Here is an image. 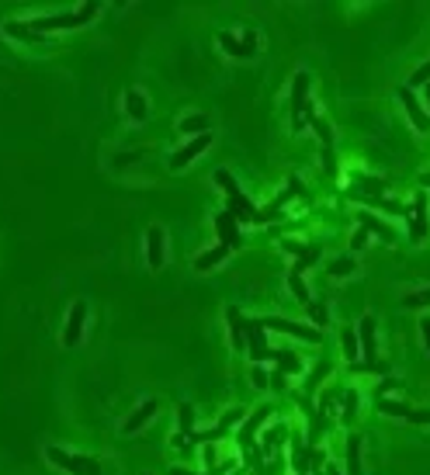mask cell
<instances>
[{
    "label": "cell",
    "mask_w": 430,
    "mask_h": 475,
    "mask_svg": "<svg viewBox=\"0 0 430 475\" xmlns=\"http://www.w3.org/2000/svg\"><path fill=\"white\" fill-rule=\"evenodd\" d=\"M316 261H320V247H306V250L299 254V261H295V268H292V271H295V275H302V271H306V268H313Z\"/></svg>",
    "instance_id": "obj_28"
},
{
    "label": "cell",
    "mask_w": 430,
    "mask_h": 475,
    "mask_svg": "<svg viewBox=\"0 0 430 475\" xmlns=\"http://www.w3.org/2000/svg\"><path fill=\"white\" fill-rule=\"evenodd\" d=\"M399 101H403V108H406V115H410V122L420 129V132H430V115L424 111V104H420V97L413 94L410 87H399Z\"/></svg>",
    "instance_id": "obj_8"
},
{
    "label": "cell",
    "mask_w": 430,
    "mask_h": 475,
    "mask_svg": "<svg viewBox=\"0 0 430 475\" xmlns=\"http://www.w3.org/2000/svg\"><path fill=\"white\" fill-rule=\"evenodd\" d=\"M98 10H101L98 3H80L77 10H66V14L35 17V21H28V28H31L35 35H45V31H63V28H80V24H87V21H91Z\"/></svg>",
    "instance_id": "obj_1"
},
{
    "label": "cell",
    "mask_w": 430,
    "mask_h": 475,
    "mask_svg": "<svg viewBox=\"0 0 430 475\" xmlns=\"http://www.w3.org/2000/svg\"><path fill=\"white\" fill-rule=\"evenodd\" d=\"M191 427H195V406H191V402H184V406H181V430H184V434H191Z\"/></svg>",
    "instance_id": "obj_35"
},
{
    "label": "cell",
    "mask_w": 430,
    "mask_h": 475,
    "mask_svg": "<svg viewBox=\"0 0 430 475\" xmlns=\"http://www.w3.org/2000/svg\"><path fill=\"white\" fill-rule=\"evenodd\" d=\"M156 409H160V406H156V399L139 402V406H135V413H132V416L121 423V430H125V434H139V430H142V427H146V423L156 416Z\"/></svg>",
    "instance_id": "obj_12"
},
{
    "label": "cell",
    "mask_w": 430,
    "mask_h": 475,
    "mask_svg": "<svg viewBox=\"0 0 430 475\" xmlns=\"http://www.w3.org/2000/svg\"><path fill=\"white\" fill-rule=\"evenodd\" d=\"M271 361H278V372H285V375H299L302 372V361L292 351H271Z\"/></svg>",
    "instance_id": "obj_17"
},
{
    "label": "cell",
    "mask_w": 430,
    "mask_h": 475,
    "mask_svg": "<svg viewBox=\"0 0 430 475\" xmlns=\"http://www.w3.org/2000/svg\"><path fill=\"white\" fill-rule=\"evenodd\" d=\"M306 312H309V319L316 323V330L329 323V316H326V305H322V302H309V305H306Z\"/></svg>",
    "instance_id": "obj_31"
},
{
    "label": "cell",
    "mask_w": 430,
    "mask_h": 475,
    "mask_svg": "<svg viewBox=\"0 0 430 475\" xmlns=\"http://www.w3.org/2000/svg\"><path fill=\"white\" fill-rule=\"evenodd\" d=\"M354 406H357V395L347 392V395H343V416H354Z\"/></svg>",
    "instance_id": "obj_43"
},
{
    "label": "cell",
    "mask_w": 430,
    "mask_h": 475,
    "mask_svg": "<svg viewBox=\"0 0 430 475\" xmlns=\"http://www.w3.org/2000/svg\"><path fill=\"white\" fill-rule=\"evenodd\" d=\"M357 347H361V354H364V365L371 368V365H375V319H371V316H364V319L357 323Z\"/></svg>",
    "instance_id": "obj_11"
},
{
    "label": "cell",
    "mask_w": 430,
    "mask_h": 475,
    "mask_svg": "<svg viewBox=\"0 0 430 475\" xmlns=\"http://www.w3.org/2000/svg\"><path fill=\"white\" fill-rule=\"evenodd\" d=\"M70 472L73 475H101V465L87 455H70Z\"/></svg>",
    "instance_id": "obj_22"
},
{
    "label": "cell",
    "mask_w": 430,
    "mask_h": 475,
    "mask_svg": "<svg viewBox=\"0 0 430 475\" xmlns=\"http://www.w3.org/2000/svg\"><path fill=\"white\" fill-rule=\"evenodd\" d=\"M309 125L316 129V136H320L322 142H326V149H329V142H333V132H329V125H326V118H316V115H309Z\"/></svg>",
    "instance_id": "obj_33"
},
{
    "label": "cell",
    "mask_w": 430,
    "mask_h": 475,
    "mask_svg": "<svg viewBox=\"0 0 430 475\" xmlns=\"http://www.w3.org/2000/svg\"><path fill=\"white\" fill-rule=\"evenodd\" d=\"M430 229V212H427V194H417L413 198V222H410V236L420 243Z\"/></svg>",
    "instance_id": "obj_13"
},
{
    "label": "cell",
    "mask_w": 430,
    "mask_h": 475,
    "mask_svg": "<svg viewBox=\"0 0 430 475\" xmlns=\"http://www.w3.org/2000/svg\"><path fill=\"white\" fill-rule=\"evenodd\" d=\"M306 94H309V73L302 70V73H295V84H292V97H288L292 125H295L299 132L306 129V118H302V111H306Z\"/></svg>",
    "instance_id": "obj_2"
},
{
    "label": "cell",
    "mask_w": 430,
    "mask_h": 475,
    "mask_svg": "<svg viewBox=\"0 0 430 475\" xmlns=\"http://www.w3.org/2000/svg\"><path fill=\"white\" fill-rule=\"evenodd\" d=\"M163 257H167V250H163V229H160V226H149V233H146V261H149V268L160 271V268H163Z\"/></svg>",
    "instance_id": "obj_10"
},
{
    "label": "cell",
    "mask_w": 430,
    "mask_h": 475,
    "mask_svg": "<svg viewBox=\"0 0 430 475\" xmlns=\"http://www.w3.org/2000/svg\"><path fill=\"white\" fill-rule=\"evenodd\" d=\"M288 291L302 302V305H309V288L302 282V275H295V271H288Z\"/></svg>",
    "instance_id": "obj_26"
},
{
    "label": "cell",
    "mask_w": 430,
    "mask_h": 475,
    "mask_svg": "<svg viewBox=\"0 0 430 475\" xmlns=\"http://www.w3.org/2000/svg\"><path fill=\"white\" fill-rule=\"evenodd\" d=\"M274 219H278V205H271L267 212H257V215H253V226H264V222H274Z\"/></svg>",
    "instance_id": "obj_38"
},
{
    "label": "cell",
    "mask_w": 430,
    "mask_h": 475,
    "mask_svg": "<svg viewBox=\"0 0 430 475\" xmlns=\"http://www.w3.org/2000/svg\"><path fill=\"white\" fill-rule=\"evenodd\" d=\"M209 146H212V132H202V136H195L188 146H181V149L170 156V170H184V167H188L195 156H202Z\"/></svg>",
    "instance_id": "obj_5"
},
{
    "label": "cell",
    "mask_w": 430,
    "mask_h": 475,
    "mask_svg": "<svg viewBox=\"0 0 430 475\" xmlns=\"http://www.w3.org/2000/svg\"><path fill=\"white\" fill-rule=\"evenodd\" d=\"M299 194H302V181H299V177H288V188L278 194V201H274V205L281 208V205H285L288 198H299Z\"/></svg>",
    "instance_id": "obj_32"
},
{
    "label": "cell",
    "mask_w": 430,
    "mask_h": 475,
    "mask_svg": "<svg viewBox=\"0 0 430 475\" xmlns=\"http://www.w3.org/2000/svg\"><path fill=\"white\" fill-rule=\"evenodd\" d=\"M229 198V215L236 219V222H253V215H257V208H253V201L243 194V191H232V194H225Z\"/></svg>",
    "instance_id": "obj_14"
},
{
    "label": "cell",
    "mask_w": 430,
    "mask_h": 475,
    "mask_svg": "<svg viewBox=\"0 0 430 475\" xmlns=\"http://www.w3.org/2000/svg\"><path fill=\"white\" fill-rule=\"evenodd\" d=\"M329 275H333V278L354 275V257H336V261H329Z\"/></svg>",
    "instance_id": "obj_29"
},
{
    "label": "cell",
    "mask_w": 430,
    "mask_h": 475,
    "mask_svg": "<svg viewBox=\"0 0 430 475\" xmlns=\"http://www.w3.org/2000/svg\"><path fill=\"white\" fill-rule=\"evenodd\" d=\"M420 337H424V347L430 351V319H424V323H420Z\"/></svg>",
    "instance_id": "obj_47"
},
{
    "label": "cell",
    "mask_w": 430,
    "mask_h": 475,
    "mask_svg": "<svg viewBox=\"0 0 430 475\" xmlns=\"http://www.w3.org/2000/svg\"><path fill=\"white\" fill-rule=\"evenodd\" d=\"M250 381H253V385H257V388H267V372H264V368H260V365H257V368H253V372H250Z\"/></svg>",
    "instance_id": "obj_41"
},
{
    "label": "cell",
    "mask_w": 430,
    "mask_h": 475,
    "mask_svg": "<svg viewBox=\"0 0 430 475\" xmlns=\"http://www.w3.org/2000/svg\"><path fill=\"white\" fill-rule=\"evenodd\" d=\"M378 409L385 416H410V406L399 402V399H389V395H378Z\"/></svg>",
    "instance_id": "obj_25"
},
{
    "label": "cell",
    "mask_w": 430,
    "mask_h": 475,
    "mask_svg": "<svg viewBox=\"0 0 430 475\" xmlns=\"http://www.w3.org/2000/svg\"><path fill=\"white\" fill-rule=\"evenodd\" d=\"M139 156L135 153H118V160H114V167H128V163H135Z\"/></svg>",
    "instance_id": "obj_46"
},
{
    "label": "cell",
    "mask_w": 430,
    "mask_h": 475,
    "mask_svg": "<svg viewBox=\"0 0 430 475\" xmlns=\"http://www.w3.org/2000/svg\"><path fill=\"white\" fill-rule=\"evenodd\" d=\"M267 385H271L274 392H281V388H285V372H274V375H267Z\"/></svg>",
    "instance_id": "obj_44"
},
{
    "label": "cell",
    "mask_w": 430,
    "mask_h": 475,
    "mask_svg": "<svg viewBox=\"0 0 430 475\" xmlns=\"http://www.w3.org/2000/svg\"><path fill=\"white\" fill-rule=\"evenodd\" d=\"M177 132H181V136H202V132H209V118H205V115H188V118L177 125Z\"/></svg>",
    "instance_id": "obj_23"
},
{
    "label": "cell",
    "mask_w": 430,
    "mask_h": 475,
    "mask_svg": "<svg viewBox=\"0 0 430 475\" xmlns=\"http://www.w3.org/2000/svg\"><path fill=\"white\" fill-rule=\"evenodd\" d=\"M361 229H364L368 236L375 233V236H378V240H385V243L396 236V233H392V226H385V222H382V219H375V215H361Z\"/></svg>",
    "instance_id": "obj_18"
},
{
    "label": "cell",
    "mask_w": 430,
    "mask_h": 475,
    "mask_svg": "<svg viewBox=\"0 0 430 475\" xmlns=\"http://www.w3.org/2000/svg\"><path fill=\"white\" fill-rule=\"evenodd\" d=\"M3 35H7V38H21V42H38V38H42V35H35V31H31L28 24H21V21H7V24H3Z\"/></svg>",
    "instance_id": "obj_24"
},
{
    "label": "cell",
    "mask_w": 430,
    "mask_h": 475,
    "mask_svg": "<svg viewBox=\"0 0 430 475\" xmlns=\"http://www.w3.org/2000/svg\"><path fill=\"white\" fill-rule=\"evenodd\" d=\"M406 420H413V423L427 427V423H430V409H410V416H406Z\"/></svg>",
    "instance_id": "obj_40"
},
{
    "label": "cell",
    "mask_w": 430,
    "mask_h": 475,
    "mask_svg": "<svg viewBox=\"0 0 430 475\" xmlns=\"http://www.w3.org/2000/svg\"><path fill=\"white\" fill-rule=\"evenodd\" d=\"M264 330H274V333H288V337H299V340H309V344H316L320 340V330L316 326H302V323H292V319H278V316H271V319H257Z\"/></svg>",
    "instance_id": "obj_3"
},
{
    "label": "cell",
    "mask_w": 430,
    "mask_h": 475,
    "mask_svg": "<svg viewBox=\"0 0 430 475\" xmlns=\"http://www.w3.org/2000/svg\"><path fill=\"white\" fill-rule=\"evenodd\" d=\"M170 475H195V472H188V469H170Z\"/></svg>",
    "instance_id": "obj_50"
},
{
    "label": "cell",
    "mask_w": 430,
    "mask_h": 475,
    "mask_svg": "<svg viewBox=\"0 0 430 475\" xmlns=\"http://www.w3.org/2000/svg\"><path fill=\"white\" fill-rule=\"evenodd\" d=\"M322 375H326V365H322L320 372H313V375H309V385H306V388H309V392H313V388H316V381H320Z\"/></svg>",
    "instance_id": "obj_48"
},
{
    "label": "cell",
    "mask_w": 430,
    "mask_h": 475,
    "mask_svg": "<svg viewBox=\"0 0 430 475\" xmlns=\"http://www.w3.org/2000/svg\"><path fill=\"white\" fill-rule=\"evenodd\" d=\"M215 184H218V188L225 191V194H232V191H239V184H236V181H232V177H229L225 170H215Z\"/></svg>",
    "instance_id": "obj_36"
},
{
    "label": "cell",
    "mask_w": 430,
    "mask_h": 475,
    "mask_svg": "<svg viewBox=\"0 0 430 475\" xmlns=\"http://www.w3.org/2000/svg\"><path fill=\"white\" fill-rule=\"evenodd\" d=\"M246 347H250V358L260 365V361H271V347L264 340V326L260 323H246Z\"/></svg>",
    "instance_id": "obj_9"
},
{
    "label": "cell",
    "mask_w": 430,
    "mask_h": 475,
    "mask_svg": "<svg viewBox=\"0 0 430 475\" xmlns=\"http://www.w3.org/2000/svg\"><path fill=\"white\" fill-rule=\"evenodd\" d=\"M125 111H128L132 122H146V115H149L146 94H142V91H128V94H125Z\"/></svg>",
    "instance_id": "obj_15"
},
{
    "label": "cell",
    "mask_w": 430,
    "mask_h": 475,
    "mask_svg": "<svg viewBox=\"0 0 430 475\" xmlns=\"http://www.w3.org/2000/svg\"><path fill=\"white\" fill-rule=\"evenodd\" d=\"M281 247H285V254H302L306 250V243H299V240H285Z\"/></svg>",
    "instance_id": "obj_45"
},
{
    "label": "cell",
    "mask_w": 430,
    "mask_h": 475,
    "mask_svg": "<svg viewBox=\"0 0 430 475\" xmlns=\"http://www.w3.org/2000/svg\"><path fill=\"white\" fill-rule=\"evenodd\" d=\"M225 319H229V337H232V347H246V323H243L239 309H229V312H225Z\"/></svg>",
    "instance_id": "obj_16"
},
{
    "label": "cell",
    "mask_w": 430,
    "mask_h": 475,
    "mask_svg": "<svg viewBox=\"0 0 430 475\" xmlns=\"http://www.w3.org/2000/svg\"><path fill=\"white\" fill-rule=\"evenodd\" d=\"M420 184H424V188H430V174H424V177H420Z\"/></svg>",
    "instance_id": "obj_51"
},
{
    "label": "cell",
    "mask_w": 430,
    "mask_h": 475,
    "mask_svg": "<svg viewBox=\"0 0 430 475\" xmlns=\"http://www.w3.org/2000/svg\"><path fill=\"white\" fill-rule=\"evenodd\" d=\"M239 420H243V409H229V413L218 420V430L225 434V427H232V423H239Z\"/></svg>",
    "instance_id": "obj_37"
},
{
    "label": "cell",
    "mask_w": 430,
    "mask_h": 475,
    "mask_svg": "<svg viewBox=\"0 0 430 475\" xmlns=\"http://www.w3.org/2000/svg\"><path fill=\"white\" fill-rule=\"evenodd\" d=\"M285 434H288L285 427H274V430H267V448H278V444L285 441Z\"/></svg>",
    "instance_id": "obj_39"
},
{
    "label": "cell",
    "mask_w": 430,
    "mask_h": 475,
    "mask_svg": "<svg viewBox=\"0 0 430 475\" xmlns=\"http://www.w3.org/2000/svg\"><path fill=\"white\" fill-rule=\"evenodd\" d=\"M403 305H406V309H430V288H417V291H410V295L403 298Z\"/></svg>",
    "instance_id": "obj_27"
},
{
    "label": "cell",
    "mask_w": 430,
    "mask_h": 475,
    "mask_svg": "<svg viewBox=\"0 0 430 475\" xmlns=\"http://www.w3.org/2000/svg\"><path fill=\"white\" fill-rule=\"evenodd\" d=\"M424 97H427V108H430V84H427V87H424Z\"/></svg>",
    "instance_id": "obj_52"
},
{
    "label": "cell",
    "mask_w": 430,
    "mask_h": 475,
    "mask_svg": "<svg viewBox=\"0 0 430 475\" xmlns=\"http://www.w3.org/2000/svg\"><path fill=\"white\" fill-rule=\"evenodd\" d=\"M84 323H87V302H73V309H70V316H66V326H63V344H66V347H77V344H80Z\"/></svg>",
    "instance_id": "obj_6"
},
{
    "label": "cell",
    "mask_w": 430,
    "mask_h": 475,
    "mask_svg": "<svg viewBox=\"0 0 430 475\" xmlns=\"http://www.w3.org/2000/svg\"><path fill=\"white\" fill-rule=\"evenodd\" d=\"M215 233H218V243H222L225 250H232V247H239V243H243V236H239V222H236L229 212H218V215H215Z\"/></svg>",
    "instance_id": "obj_7"
},
{
    "label": "cell",
    "mask_w": 430,
    "mask_h": 475,
    "mask_svg": "<svg viewBox=\"0 0 430 475\" xmlns=\"http://www.w3.org/2000/svg\"><path fill=\"white\" fill-rule=\"evenodd\" d=\"M350 247H354V250H364V247H368V233H364V229H357V233H354V240H350Z\"/></svg>",
    "instance_id": "obj_42"
},
{
    "label": "cell",
    "mask_w": 430,
    "mask_h": 475,
    "mask_svg": "<svg viewBox=\"0 0 430 475\" xmlns=\"http://www.w3.org/2000/svg\"><path fill=\"white\" fill-rule=\"evenodd\" d=\"M357 354H361V347H357L354 330H343V358H347L350 365H357Z\"/></svg>",
    "instance_id": "obj_30"
},
{
    "label": "cell",
    "mask_w": 430,
    "mask_h": 475,
    "mask_svg": "<svg viewBox=\"0 0 430 475\" xmlns=\"http://www.w3.org/2000/svg\"><path fill=\"white\" fill-rule=\"evenodd\" d=\"M347 475H364V469H361V437H347Z\"/></svg>",
    "instance_id": "obj_21"
},
{
    "label": "cell",
    "mask_w": 430,
    "mask_h": 475,
    "mask_svg": "<svg viewBox=\"0 0 430 475\" xmlns=\"http://www.w3.org/2000/svg\"><path fill=\"white\" fill-rule=\"evenodd\" d=\"M195 444H212V441H218L222 437V430L218 427H212V430H198V434H188Z\"/></svg>",
    "instance_id": "obj_34"
},
{
    "label": "cell",
    "mask_w": 430,
    "mask_h": 475,
    "mask_svg": "<svg viewBox=\"0 0 430 475\" xmlns=\"http://www.w3.org/2000/svg\"><path fill=\"white\" fill-rule=\"evenodd\" d=\"M225 257H229V250H225V247L205 250L202 257H195V271H212V268H218V264H222Z\"/></svg>",
    "instance_id": "obj_20"
},
{
    "label": "cell",
    "mask_w": 430,
    "mask_h": 475,
    "mask_svg": "<svg viewBox=\"0 0 430 475\" xmlns=\"http://www.w3.org/2000/svg\"><path fill=\"white\" fill-rule=\"evenodd\" d=\"M322 462H326V455H322L320 448H316V451H313V455H309V465H316V469H320Z\"/></svg>",
    "instance_id": "obj_49"
},
{
    "label": "cell",
    "mask_w": 430,
    "mask_h": 475,
    "mask_svg": "<svg viewBox=\"0 0 430 475\" xmlns=\"http://www.w3.org/2000/svg\"><path fill=\"white\" fill-rule=\"evenodd\" d=\"M218 45H222V52H225V56H236V59H250V56L257 52V31H246L243 38H236V35L222 31V35H218Z\"/></svg>",
    "instance_id": "obj_4"
},
{
    "label": "cell",
    "mask_w": 430,
    "mask_h": 475,
    "mask_svg": "<svg viewBox=\"0 0 430 475\" xmlns=\"http://www.w3.org/2000/svg\"><path fill=\"white\" fill-rule=\"evenodd\" d=\"M267 416H271V409L264 406V409H257V413H253V416L246 420V427H243V434H239V444H243V448H250V441H253V434L260 430V423H264Z\"/></svg>",
    "instance_id": "obj_19"
}]
</instances>
